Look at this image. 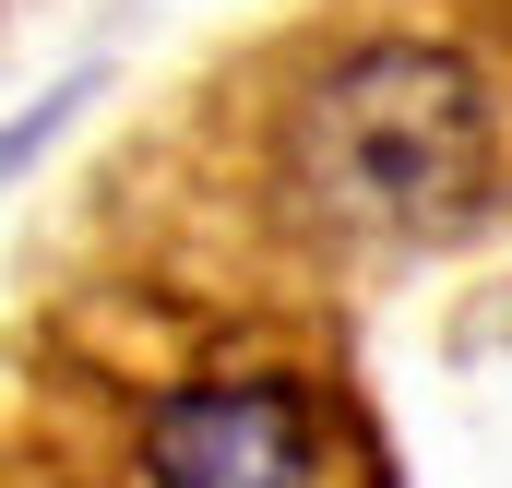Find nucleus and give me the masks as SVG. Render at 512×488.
<instances>
[{"label":"nucleus","mask_w":512,"mask_h":488,"mask_svg":"<svg viewBox=\"0 0 512 488\" xmlns=\"http://www.w3.org/2000/svg\"><path fill=\"white\" fill-rule=\"evenodd\" d=\"M262 203L334 262L465 239L501 203V84L429 24L322 36L262 108Z\"/></svg>","instance_id":"f257e3e1"},{"label":"nucleus","mask_w":512,"mask_h":488,"mask_svg":"<svg viewBox=\"0 0 512 488\" xmlns=\"http://www.w3.org/2000/svg\"><path fill=\"white\" fill-rule=\"evenodd\" d=\"M155 488H334L322 477V417L298 381H191L143 417Z\"/></svg>","instance_id":"f03ea898"}]
</instances>
